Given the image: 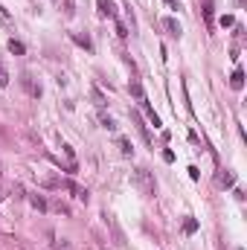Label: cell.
<instances>
[{"mask_svg": "<svg viewBox=\"0 0 247 250\" xmlns=\"http://www.w3.org/2000/svg\"><path fill=\"white\" fill-rule=\"evenodd\" d=\"M134 187L140 189L143 195H154V178L148 169H137L134 172Z\"/></svg>", "mask_w": 247, "mask_h": 250, "instance_id": "6da1fadb", "label": "cell"}, {"mask_svg": "<svg viewBox=\"0 0 247 250\" xmlns=\"http://www.w3.org/2000/svg\"><path fill=\"white\" fill-rule=\"evenodd\" d=\"M62 187H64V189H70V192H73L79 201H87V189H84V187H79V184H73V181H64Z\"/></svg>", "mask_w": 247, "mask_h": 250, "instance_id": "7a4b0ae2", "label": "cell"}, {"mask_svg": "<svg viewBox=\"0 0 247 250\" xmlns=\"http://www.w3.org/2000/svg\"><path fill=\"white\" fill-rule=\"evenodd\" d=\"M99 15H102V18H117L114 3H111V0H99Z\"/></svg>", "mask_w": 247, "mask_h": 250, "instance_id": "3957f363", "label": "cell"}, {"mask_svg": "<svg viewBox=\"0 0 247 250\" xmlns=\"http://www.w3.org/2000/svg\"><path fill=\"white\" fill-rule=\"evenodd\" d=\"M163 26H166L172 35H181V23H178L175 18H166V21H163Z\"/></svg>", "mask_w": 247, "mask_h": 250, "instance_id": "277c9868", "label": "cell"}, {"mask_svg": "<svg viewBox=\"0 0 247 250\" xmlns=\"http://www.w3.org/2000/svg\"><path fill=\"white\" fill-rule=\"evenodd\" d=\"M230 84H233L236 90H242V84H245V76H242V70H236V73H233V79H230Z\"/></svg>", "mask_w": 247, "mask_h": 250, "instance_id": "5b68a950", "label": "cell"}, {"mask_svg": "<svg viewBox=\"0 0 247 250\" xmlns=\"http://www.w3.org/2000/svg\"><path fill=\"white\" fill-rule=\"evenodd\" d=\"M23 87H26V90H29L32 96H41V87H35V84L29 82V76H23Z\"/></svg>", "mask_w": 247, "mask_h": 250, "instance_id": "8992f818", "label": "cell"}, {"mask_svg": "<svg viewBox=\"0 0 247 250\" xmlns=\"http://www.w3.org/2000/svg\"><path fill=\"white\" fill-rule=\"evenodd\" d=\"M9 79H12V76H9V70H6V64L0 62V87H6V84H9Z\"/></svg>", "mask_w": 247, "mask_h": 250, "instance_id": "52a82bcc", "label": "cell"}, {"mask_svg": "<svg viewBox=\"0 0 247 250\" xmlns=\"http://www.w3.org/2000/svg\"><path fill=\"white\" fill-rule=\"evenodd\" d=\"M9 50H12L15 56H21V53H23V44H21V41H9Z\"/></svg>", "mask_w": 247, "mask_h": 250, "instance_id": "ba28073f", "label": "cell"}, {"mask_svg": "<svg viewBox=\"0 0 247 250\" xmlns=\"http://www.w3.org/2000/svg\"><path fill=\"white\" fill-rule=\"evenodd\" d=\"M76 38V44H82L84 50H90V38H84V35H73Z\"/></svg>", "mask_w": 247, "mask_h": 250, "instance_id": "9c48e42d", "label": "cell"}, {"mask_svg": "<svg viewBox=\"0 0 247 250\" xmlns=\"http://www.w3.org/2000/svg\"><path fill=\"white\" fill-rule=\"evenodd\" d=\"M131 93H134V96H137V99H145V96H143V87H140V84H137V82H131Z\"/></svg>", "mask_w": 247, "mask_h": 250, "instance_id": "30bf717a", "label": "cell"}, {"mask_svg": "<svg viewBox=\"0 0 247 250\" xmlns=\"http://www.w3.org/2000/svg\"><path fill=\"white\" fill-rule=\"evenodd\" d=\"M120 148H123V154H131V143L123 140V137H120Z\"/></svg>", "mask_w": 247, "mask_h": 250, "instance_id": "8fae6325", "label": "cell"}, {"mask_svg": "<svg viewBox=\"0 0 247 250\" xmlns=\"http://www.w3.org/2000/svg\"><path fill=\"white\" fill-rule=\"evenodd\" d=\"M184 230H186V233H195V230H198V221H186Z\"/></svg>", "mask_w": 247, "mask_h": 250, "instance_id": "7c38bea8", "label": "cell"}, {"mask_svg": "<svg viewBox=\"0 0 247 250\" xmlns=\"http://www.w3.org/2000/svg\"><path fill=\"white\" fill-rule=\"evenodd\" d=\"M93 99H96V105H99V108L105 105V99H102V93H99V90H93Z\"/></svg>", "mask_w": 247, "mask_h": 250, "instance_id": "4fadbf2b", "label": "cell"}, {"mask_svg": "<svg viewBox=\"0 0 247 250\" xmlns=\"http://www.w3.org/2000/svg\"><path fill=\"white\" fill-rule=\"evenodd\" d=\"M32 204H35L38 209H47V204H44V198H32Z\"/></svg>", "mask_w": 247, "mask_h": 250, "instance_id": "5bb4252c", "label": "cell"}, {"mask_svg": "<svg viewBox=\"0 0 247 250\" xmlns=\"http://www.w3.org/2000/svg\"><path fill=\"white\" fill-rule=\"evenodd\" d=\"M102 125H105V128L111 131V128H114V120H111V117H102Z\"/></svg>", "mask_w": 247, "mask_h": 250, "instance_id": "9a60e30c", "label": "cell"}, {"mask_svg": "<svg viewBox=\"0 0 247 250\" xmlns=\"http://www.w3.org/2000/svg\"><path fill=\"white\" fill-rule=\"evenodd\" d=\"M76 9H73V0H67V15H73Z\"/></svg>", "mask_w": 247, "mask_h": 250, "instance_id": "2e32d148", "label": "cell"}, {"mask_svg": "<svg viewBox=\"0 0 247 250\" xmlns=\"http://www.w3.org/2000/svg\"><path fill=\"white\" fill-rule=\"evenodd\" d=\"M166 3H169V6H178V0H166Z\"/></svg>", "mask_w": 247, "mask_h": 250, "instance_id": "e0dca14e", "label": "cell"}]
</instances>
